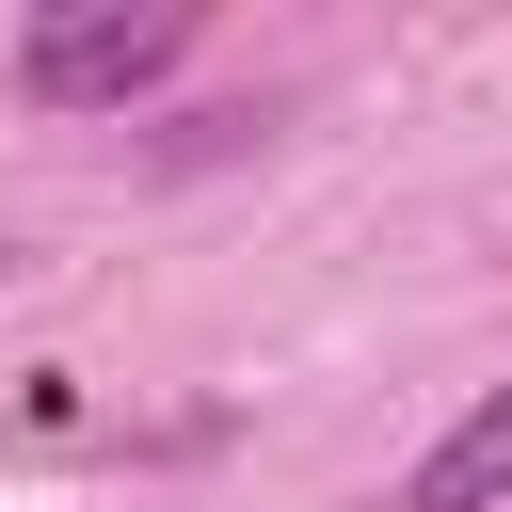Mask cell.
I'll return each instance as SVG.
<instances>
[{"instance_id": "cell-1", "label": "cell", "mask_w": 512, "mask_h": 512, "mask_svg": "<svg viewBox=\"0 0 512 512\" xmlns=\"http://www.w3.org/2000/svg\"><path fill=\"white\" fill-rule=\"evenodd\" d=\"M192 32H208L192 0H144V16H128V0H112V16H32V32H16V96H32V112H128V96H160V80L192 64Z\"/></svg>"}, {"instance_id": "cell-2", "label": "cell", "mask_w": 512, "mask_h": 512, "mask_svg": "<svg viewBox=\"0 0 512 512\" xmlns=\"http://www.w3.org/2000/svg\"><path fill=\"white\" fill-rule=\"evenodd\" d=\"M400 512H512V384H480V400H464V416L416 448Z\"/></svg>"}, {"instance_id": "cell-3", "label": "cell", "mask_w": 512, "mask_h": 512, "mask_svg": "<svg viewBox=\"0 0 512 512\" xmlns=\"http://www.w3.org/2000/svg\"><path fill=\"white\" fill-rule=\"evenodd\" d=\"M0 272H16V256H0Z\"/></svg>"}]
</instances>
